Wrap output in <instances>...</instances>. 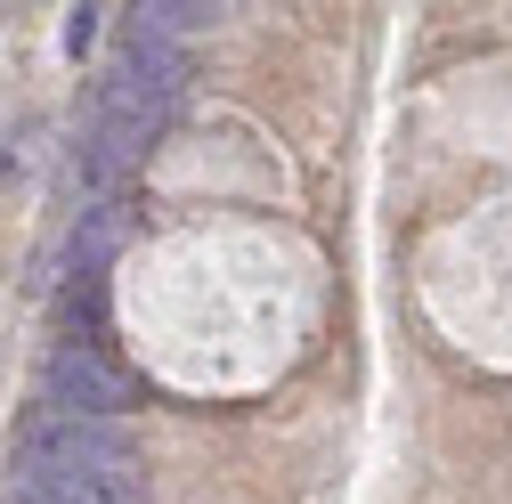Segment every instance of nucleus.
<instances>
[{
	"instance_id": "obj_4",
	"label": "nucleus",
	"mask_w": 512,
	"mask_h": 504,
	"mask_svg": "<svg viewBox=\"0 0 512 504\" xmlns=\"http://www.w3.org/2000/svg\"><path fill=\"white\" fill-rule=\"evenodd\" d=\"M131 236V212L122 204H90L82 220H74V236H66V261H74V277H98L106 269V252Z\"/></svg>"
},
{
	"instance_id": "obj_1",
	"label": "nucleus",
	"mask_w": 512,
	"mask_h": 504,
	"mask_svg": "<svg viewBox=\"0 0 512 504\" xmlns=\"http://www.w3.org/2000/svg\"><path fill=\"white\" fill-rule=\"evenodd\" d=\"M139 464V439L122 423H82V415H33L17 439V480H74V472H122Z\"/></svg>"
},
{
	"instance_id": "obj_3",
	"label": "nucleus",
	"mask_w": 512,
	"mask_h": 504,
	"mask_svg": "<svg viewBox=\"0 0 512 504\" xmlns=\"http://www.w3.org/2000/svg\"><path fill=\"white\" fill-rule=\"evenodd\" d=\"M131 90H147L155 106H171L179 90H187V49H171V41H155V33H131V49H122V66H114Z\"/></svg>"
},
{
	"instance_id": "obj_2",
	"label": "nucleus",
	"mask_w": 512,
	"mask_h": 504,
	"mask_svg": "<svg viewBox=\"0 0 512 504\" xmlns=\"http://www.w3.org/2000/svg\"><path fill=\"white\" fill-rule=\"evenodd\" d=\"M41 407L49 415H82V423H114V407H131V374L106 366L98 342H66L41 374Z\"/></svg>"
},
{
	"instance_id": "obj_6",
	"label": "nucleus",
	"mask_w": 512,
	"mask_h": 504,
	"mask_svg": "<svg viewBox=\"0 0 512 504\" xmlns=\"http://www.w3.org/2000/svg\"><path fill=\"white\" fill-rule=\"evenodd\" d=\"M90 41H98V9H66V49L82 57Z\"/></svg>"
},
{
	"instance_id": "obj_5",
	"label": "nucleus",
	"mask_w": 512,
	"mask_h": 504,
	"mask_svg": "<svg viewBox=\"0 0 512 504\" xmlns=\"http://www.w3.org/2000/svg\"><path fill=\"white\" fill-rule=\"evenodd\" d=\"M220 9H212V0H147V9H139V25L131 33H155V41H179V33H204Z\"/></svg>"
}]
</instances>
